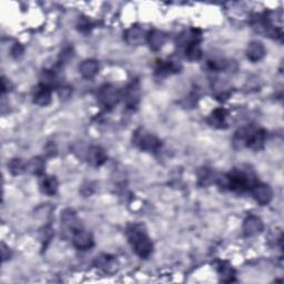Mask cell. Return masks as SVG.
Returning a JSON list of instances; mask_svg holds the SVG:
<instances>
[{"label": "cell", "mask_w": 284, "mask_h": 284, "mask_svg": "<svg viewBox=\"0 0 284 284\" xmlns=\"http://www.w3.org/2000/svg\"><path fill=\"white\" fill-rule=\"evenodd\" d=\"M220 186H223L233 192L251 191L253 186L258 183L255 174L249 169H234L224 175H220L215 179Z\"/></svg>", "instance_id": "1"}, {"label": "cell", "mask_w": 284, "mask_h": 284, "mask_svg": "<svg viewBox=\"0 0 284 284\" xmlns=\"http://www.w3.org/2000/svg\"><path fill=\"white\" fill-rule=\"evenodd\" d=\"M128 241L134 253L142 259L149 258L153 251V244L146 230L141 225L133 224L127 230Z\"/></svg>", "instance_id": "2"}, {"label": "cell", "mask_w": 284, "mask_h": 284, "mask_svg": "<svg viewBox=\"0 0 284 284\" xmlns=\"http://www.w3.org/2000/svg\"><path fill=\"white\" fill-rule=\"evenodd\" d=\"M133 144L144 151H157L161 147L160 140L145 129H138L133 133Z\"/></svg>", "instance_id": "3"}, {"label": "cell", "mask_w": 284, "mask_h": 284, "mask_svg": "<svg viewBox=\"0 0 284 284\" xmlns=\"http://www.w3.org/2000/svg\"><path fill=\"white\" fill-rule=\"evenodd\" d=\"M120 98V92L118 91L117 88L111 86V84H105L97 92V99H98L99 104L102 107H105L106 109H112L113 107H116Z\"/></svg>", "instance_id": "4"}, {"label": "cell", "mask_w": 284, "mask_h": 284, "mask_svg": "<svg viewBox=\"0 0 284 284\" xmlns=\"http://www.w3.org/2000/svg\"><path fill=\"white\" fill-rule=\"evenodd\" d=\"M123 99L130 109H134L138 107L141 99V86L139 80H133L128 84L127 88L124 89Z\"/></svg>", "instance_id": "5"}, {"label": "cell", "mask_w": 284, "mask_h": 284, "mask_svg": "<svg viewBox=\"0 0 284 284\" xmlns=\"http://www.w3.org/2000/svg\"><path fill=\"white\" fill-rule=\"evenodd\" d=\"M252 197L260 206H268V204L273 199V191L268 184L264 183H257L251 189Z\"/></svg>", "instance_id": "6"}, {"label": "cell", "mask_w": 284, "mask_h": 284, "mask_svg": "<svg viewBox=\"0 0 284 284\" xmlns=\"http://www.w3.org/2000/svg\"><path fill=\"white\" fill-rule=\"evenodd\" d=\"M72 244L76 249L81 250V251L89 250L91 249L94 244L93 236L90 232L83 229H79L72 234Z\"/></svg>", "instance_id": "7"}, {"label": "cell", "mask_w": 284, "mask_h": 284, "mask_svg": "<svg viewBox=\"0 0 284 284\" xmlns=\"http://www.w3.org/2000/svg\"><path fill=\"white\" fill-rule=\"evenodd\" d=\"M257 131V128L253 126H248L239 129L233 137V146L235 149H243V148H249L250 141H251L254 132Z\"/></svg>", "instance_id": "8"}, {"label": "cell", "mask_w": 284, "mask_h": 284, "mask_svg": "<svg viewBox=\"0 0 284 284\" xmlns=\"http://www.w3.org/2000/svg\"><path fill=\"white\" fill-rule=\"evenodd\" d=\"M61 226L70 233H75L76 231L81 229L80 221H79L76 212L71 209H66L61 213Z\"/></svg>", "instance_id": "9"}, {"label": "cell", "mask_w": 284, "mask_h": 284, "mask_svg": "<svg viewBox=\"0 0 284 284\" xmlns=\"http://www.w3.org/2000/svg\"><path fill=\"white\" fill-rule=\"evenodd\" d=\"M263 222L259 217L249 215L243 222V233L246 236H255L263 231Z\"/></svg>", "instance_id": "10"}, {"label": "cell", "mask_w": 284, "mask_h": 284, "mask_svg": "<svg viewBox=\"0 0 284 284\" xmlns=\"http://www.w3.org/2000/svg\"><path fill=\"white\" fill-rule=\"evenodd\" d=\"M107 153L101 147H89L86 151V159L88 163L93 167H100L107 161Z\"/></svg>", "instance_id": "11"}, {"label": "cell", "mask_w": 284, "mask_h": 284, "mask_svg": "<svg viewBox=\"0 0 284 284\" xmlns=\"http://www.w3.org/2000/svg\"><path fill=\"white\" fill-rule=\"evenodd\" d=\"M265 55H266V49L264 47V44L261 41L254 40L248 44L247 58L251 62L261 61L264 58Z\"/></svg>", "instance_id": "12"}, {"label": "cell", "mask_w": 284, "mask_h": 284, "mask_svg": "<svg viewBox=\"0 0 284 284\" xmlns=\"http://www.w3.org/2000/svg\"><path fill=\"white\" fill-rule=\"evenodd\" d=\"M33 102L40 107H46L51 102V88L39 84L33 92Z\"/></svg>", "instance_id": "13"}, {"label": "cell", "mask_w": 284, "mask_h": 284, "mask_svg": "<svg viewBox=\"0 0 284 284\" xmlns=\"http://www.w3.org/2000/svg\"><path fill=\"white\" fill-rule=\"evenodd\" d=\"M147 41L151 50L159 51L167 41V35L160 30H152L147 36Z\"/></svg>", "instance_id": "14"}, {"label": "cell", "mask_w": 284, "mask_h": 284, "mask_svg": "<svg viewBox=\"0 0 284 284\" xmlns=\"http://www.w3.org/2000/svg\"><path fill=\"white\" fill-rule=\"evenodd\" d=\"M58 180L53 175H42L40 181H39V186L42 193L47 196H55L58 191Z\"/></svg>", "instance_id": "15"}, {"label": "cell", "mask_w": 284, "mask_h": 284, "mask_svg": "<svg viewBox=\"0 0 284 284\" xmlns=\"http://www.w3.org/2000/svg\"><path fill=\"white\" fill-rule=\"evenodd\" d=\"M79 71L86 79H92L99 72V62L94 59H87L79 66Z\"/></svg>", "instance_id": "16"}, {"label": "cell", "mask_w": 284, "mask_h": 284, "mask_svg": "<svg viewBox=\"0 0 284 284\" xmlns=\"http://www.w3.org/2000/svg\"><path fill=\"white\" fill-rule=\"evenodd\" d=\"M226 111L222 108H219V109H215L212 111L211 115L208 118V122L210 126H212L214 128L222 129L226 127Z\"/></svg>", "instance_id": "17"}, {"label": "cell", "mask_w": 284, "mask_h": 284, "mask_svg": "<svg viewBox=\"0 0 284 284\" xmlns=\"http://www.w3.org/2000/svg\"><path fill=\"white\" fill-rule=\"evenodd\" d=\"M124 40L127 41L129 44H140L144 41V30L141 29L138 26H133L124 32Z\"/></svg>", "instance_id": "18"}, {"label": "cell", "mask_w": 284, "mask_h": 284, "mask_svg": "<svg viewBox=\"0 0 284 284\" xmlns=\"http://www.w3.org/2000/svg\"><path fill=\"white\" fill-rule=\"evenodd\" d=\"M44 167H46V163H44L43 159L40 157H36L30 159L26 163V171L35 175H42L44 172Z\"/></svg>", "instance_id": "19"}, {"label": "cell", "mask_w": 284, "mask_h": 284, "mask_svg": "<svg viewBox=\"0 0 284 284\" xmlns=\"http://www.w3.org/2000/svg\"><path fill=\"white\" fill-rule=\"evenodd\" d=\"M96 265H97V268L104 270L105 272H113L117 269L116 260L107 254L97 257Z\"/></svg>", "instance_id": "20"}, {"label": "cell", "mask_w": 284, "mask_h": 284, "mask_svg": "<svg viewBox=\"0 0 284 284\" xmlns=\"http://www.w3.org/2000/svg\"><path fill=\"white\" fill-rule=\"evenodd\" d=\"M156 71L160 76H169L171 73L179 72V66L174 64L173 61H160L158 64Z\"/></svg>", "instance_id": "21"}, {"label": "cell", "mask_w": 284, "mask_h": 284, "mask_svg": "<svg viewBox=\"0 0 284 284\" xmlns=\"http://www.w3.org/2000/svg\"><path fill=\"white\" fill-rule=\"evenodd\" d=\"M8 169L14 175H19L26 171V163L22 162L21 159L16 158L10 160V162L8 163Z\"/></svg>", "instance_id": "22"}, {"label": "cell", "mask_w": 284, "mask_h": 284, "mask_svg": "<svg viewBox=\"0 0 284 284\" xmlns=\"http://www.w3.org/2000/svg\"><path fill=\"white\" fill-rule=\"evenodd\" d=\"M219 273L221 275V280L224 282L234 281V270L229 265H221L219 268Z\"/></svg>", "instance_id": "23"}, {"label": "cell", "mask_w": 284, "mask_h": 284, "mask_svg": "<svg viewBox=\"0 0 284 284\" xmlns=\"http://www.w3.org/2000/svg\"><path fill=\"white\" fill-rule=\"evenodd\" d=\"M214 173L212 171H210L209 169L204 168L202 169L200 172H199V183L202 185H208L210 183L213 182Z\"/></svg>", "instance_id": "24"}, {"label": "cell", "mask_w": 284, "mask_h": 284, "mask_svg": "<svg viewBox=\"0 0 284 284\" xmlns=\"http://www.w3.org/2000/svg\"><path fill=\"white\" fill-rule=\"evenodd\" d=\"M10 55L14 57V58H16V59H18V58H20V57L24 55V47L21 46L20 43H16L15 46L11 48V50H10Z\"/></svg>", "instance_id": "25"}, {"label": "cell", "mask_w": 284, "mask_h": 284, "mask_svg": "<svg viewBox=\"0 0 284 284\" xmlns=\"http://www.w3.org/2000/svg\"><path fill=\"white\" fill-rule=\"evenodd\" d=\"M79 29H80L81 31H84V30H89L90 29V26H91V24H90V21L89 19L87 18H81L80 20H79Z\"/></svg>", "instance_id": "26"}, {"label": "cell", "mask_w": 284, "mask_h": 284, "mask_svg": "<svg viewBox=\"0 0 284 284\" xmlns=\"http://www.w3.org/2000/svg\"><path fill=\"white\" fill-rule=\"evenodd\" d=\"M46 153H48V155H49L50 157L55 156L56 153H57V148H56V146H55L54 144H48V145L46 146Z\"/></svg>", "instance_id": "27"}, {"label": "cell", "mask_w": 284, "mask_h": 284, "mask_svg": "<svg viewBox=\"0 0 284 284\" xmlns=\"http://www.w3.org/2000/svg\"><path fill=\"white\" fill-rule=\"evenodd\" d=\"M7 249H8V248L6 247L5 244L3 243V244H2V252H3V260H4V262H5V261H7V260L10 258V251H9V250L7 251Z\"/></svg>", "instance_id": "28"}]
</instances>
